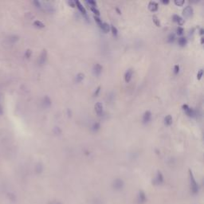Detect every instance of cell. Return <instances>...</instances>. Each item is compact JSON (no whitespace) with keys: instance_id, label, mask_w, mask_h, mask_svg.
I'll return each instance as SVG.
<instances>
[{"instance_id":"obj_1","label":"cell","mask_w":204,"mask_h":204,"mask_svg":"<svg viewBox=\"0 0 204 204\" xmlns=\"http://www.w3.org/2000/svg\"><path fill=\"white\" fill-rule=\"evenodd\" d=\"M189 175H190V180H191V190H192V191H193V193L196 194L199 191V186H198V184H197L195 178H194L193 174H192V171L191 170H189Z\"/></svg>"},{"instance_id":"obj_2","label":"cell","mask_w":204,"mask_h":204,"mask_svg":"<svg viewBox=\"0 0 204 204\" xmlns=\"http://www.w3.org/2000/svg\"><path fill=\"white\" fill-rule=\"evenodd\" d=\"M124 186V181L122 179H120V178H117L112 183V187L116 191H120V190H122Z\"/></svg>"},{"instance_id":"obj_3","label":"cell","mask_w":204,"mask_h":204,"mask_svg":"<svg viewBox=\"0 0 204 204\" xmlns=\"http://www.w3.org/2000/svg\"><path fill=\"white\" fill-rule=\"evenodd\" d=\"M46 59H47V51L46 50H43L41 51L40 57H39V58H38V64L40 65V66H43V65L46 63Z\"/></svg>"},{"instance_id":"obj_4","label":"cell","mask_w":204,"mask_h":204,"mask_svg":"<svg viewBox=\"0 0 204 204\" xmlns=\"http://www.w3.org/2000/svg\"><path fill=\"white\" fill-rule=\"evenodd\" d=\"M192 14H193V8H192L191 6H187L183 10V15L187 18L191 17Z\"/></svg>"},{"instance_id":"obj_5","label":"cell","mask_w":204,"mask_h":204,"mask_svg":"<svg viewBox=\"0 0 204 204\" xmlns=\"http://www.w3.org/2000/svg\"><path fill=\"white\" fill-rule=\"evenodd\" d=\"M94 108H95V111H96V112L97 114L99 116H101V114L103 113V105H102L101 102H97L96 105H95Z\"/></svg>"},{"instance_id":"obj_6","label":"cell","mask_w":204,"mask_h":204,"mask_svg":"<svg viewBox=\"0 0 204 204\" xmlns=\"http://www.w3.org/2000/svg\"><path fill=\"white\" fill-rule=\"evenodd\" d=\"M151 118H152V113H151L150 111H146L143 116V124H147V123L150 121Z\"/></svg>"},{"instance_id":"obj_7","label":"cell","mask_w":204,"mask_h":204,"mask_svg":"<svg viewBox=\"0 0 204 204\" xmlns=\"http://www.w3.org/2000/svg\"><path fill=\"white\" fill-rule=\"evenodd\" d=\"M158 8H159V6L156 2L152 1V2H150L149 4H148V9H149L151 11H152V12L156 11L158 10Z\"/></svg>"},{"instance_id":"obj_8","label":"cell","mask_w":204,"mask_h":204,"mask_svg":"<svg viewBox=\"0 0 204 204\" xmlns=\"http://www.w3.org/2000/svg\"><path fill=\"white\" fill-rule=\"evenodd\" d=\"M146 200H147V198H146V194L143 191H140L139 192L138 194V201L139 203H145Z\"/></svg>"},{"instance_id":"obj_9","label":"cell","mask_w":204,"mask_h":204,"mask_svg":"<svg viewBox=\"0 0 204 204\" xmlns=\"http://www.w3.org/2000/svg\"><path fill=\"white\" fill-rule=\"evenodd\" d=\"M133 72L131 69H128V70L126 71V73H125V74H124V80L127 83H128L131 81L132 76H133Z\"/></svg>"},{"instance_id":"obj_10","label":"cell","mask_w":204,"mask_h":204,"mask_svg":"<svg viewBox=\"0 0 204 204\" xmlns=\"http://www.w3.org/2000/svg\"><path fill=\"white\" fill-rule=\"evenodd\" d=\"M172 18H173V20L175 21V22H178V25H180V26L184 25V18H183L180 17L179 15H174Z\"/></svg>"},{"instance_id":"obj_11","label":"cell","mask_w":204,"mask_h":204,"mask_svg":"<svg viewBox=\"0 0 204 204\" xmlns=\"http://www.w3.org/2000/svg\"><path fill=\"white\" fill-rule=\"evenodd\" d=\"M101 71H102V66H101V65L98 64V63L95 64L94 66H93L94 73L96 74V75H99V74L101 73Z\"/></svg>"},{"instance_id":"obj_12","label":"cell","mask_w":204,"mask_h":204,"mask_svg":"<svg viewBox=\"0 0 204 204\" xmlns=\"http://www.w3.org/2000/svg\"><path fill=\"white\" fill-rule=\"evenodd\" d=\"M74 3H75V5H76V6H77V8H78V10H79L81 12H82V14H84V15H86V10H85V7L82 6V4L79 1H75Z\"/></svg>"},{"instance_id":"obj_13","label":"cell","mask_w":204,"mask_h":204,"mask_svg":"<svg viewBox=\"0 0 204 204\" xmlns=\"http://www.w3.org/2000/svg\"><path fill=\"white\" fill-rule=\"evenodd\" d=\"M18 40H19V37H18V35H15V34H13V35H10V37H9V38H8L9 42H10L11 44H15V43H16Z\"/></svg>"},{"instance_id":"obj_14","label":"cell","mask_w":204,"mask_h":204,"mask_svg":"<svg viewBox=\"0 0 204 204\" xmlns=\"http://www.w3.org/2000/svg\"><path fill=\"white\" fill-rule=\"evenodd\" d=\"M163 182V176L160 171H158V172H157L156 178V183L159 184H162Z\"/></svg>"},{"instance_id":"obj_15","label":"cell","mask_w":204,"mask_h":204,"mask_svg":"<svg viewBox=\"0 0 204 204\" xmlns=\"http://www.w3.org/2000/svg\"><path fill=\"white\" fill-rule=\"evenodd\" d=\"M101 27L105 32H108V31H109V30H110V26L108 25V23H106V22H102Z\"/></svg>"},{"instance_id":"obj_16","label":"cell","mask_w":204,"mask_h":204,"mask_svg":"<svg viewBox=\"0 0 204 204\" xmlns=\"http://www.w3.org/2000/svg\"><path fill=\"white\" fill-rule=\"evenodd\" d=\"M164 123H165L166 125H171L172 124V117L170 115H168L164 118Z\"/></svg>"},{"instance_id":"obj_17","label":"cell","mask_w":204,"mask_h":204,"mask_svg":"<svg viewBox=\"0 0 204 204\" xmlns=\"http://www.w3.org/2000/svg\"><path fill=\"white\" fill-rule=\"evenodd\" d=\"M184 112H186V114H187V116H189V117H194V116L195 115V112H194V111L191 108H190V107H188V108L185 110Z\"/></svg>"},{"instance_id":"obj_18","label":"cell","mask_w":204,"mask_h":204,"mask_svg":"<svg viewBox=\"0 0 204 204\" xmlns=\"http://www.w3.org/2000/svg\"><path fill=\"white\" fill-rule=\"evenodd\" d=\"M178 42L181 46H184L187 44V38H184V37H180V38H178Z\"/></svg>"},{"instance_id":"obj_19","label":"cell","mask_w":204,"mask_h":204,"mask_svg":"<svg viewBox=\"0 0 204 204\" xmlns=\"http://www.w3.org/2000/svg\"><path fill=\"white\" fill-rule=\"evenodd\" d=\"M34 25L36 27H38V28H43V27L45 26L44 23L41 22V21H39V20H35V21H34Z\"/></svg>"},{"instance_id":"obj_20","label":"cell","mask_w":204,"mask_h":204,"mask_svg":"<svg viewBox=\"0 0 204 204\" xmlns=\"http://www.w3.org/2000/svg\"><path fill=\"white\" fill-rule=\"evenodd\" d=\"M42 169H43V167L41 163H38L35 167V171L38 174H40L41 171H42Z\"/></svg>"},{"instance_id":"obj_21","label":"cell","mask_w":204,"mask_h":204,"mask_svg":"<svg viewBox=\"0 0 204 204\" xmlns=\"http://www.w3.org/2000/svg\"><path fill=\"white\" fill-rule=\"evenodd\" d=\"M152 19H153V22L155 23V25L157 26H160V22H159V18H157V16L153 15L152 16Z\"/></svg>"},{"instance_id":"obj_22","label":"cell","mask_w":204,"mask_h":204,"mask_svg":"<svg viewBox=\"0 0 204 204\" xmlns=\"http://www.w3.org/2000/svg\"><path fill=\"white\" fill-rule=\"evenodd\" d=\"M83 79H84V74L82 73H78L77 75L76 76V81L77 82H81Z\"/></svg>"},{"instance_id":"obj_23","label":"cell","mask_w":204,"mask_h":204,"mask_svg":"<svg viewBox=\"0 0 204 204\" xmlns=\"http://www.w3.org/2000/svg\"><path fill=\"white\" fill-rule=\"evenodd\" d=\"M43 101H44V104H45V105H46V106H50V105H51V101H50V97H47V96L44 97Z\"/></svg>"},{"instance_id":"obj_24","label":"cell","mask_w":204,"mask_h":204,"mask_svg":"<svg viewBox=\"0 0 204 204\" xmlns=\"http://www.w3.org/2000/svg\"><path fill=\"white\" fill-rule=\"evenodd\" d=\"M90 9H91V10L93 12L95 15H96L97 16H99L100 15V11L98 9H97L96 7H93V6H90ZM95 15V16H96Z\"/></svg>"},{"instance_id":"obj_25","label":"cell","mask_w":204,"mask_h":204,"mask_svg":"<svg viewBox=\"0 0 204 204\" xmlns=\"http://www.w3.org/2000/svg\"><path fill=\"white\" fill-rule=\"evenodd\" d=\"M174 40H175V34H170L168 37V42H172Z\"/></svg>"},{"instance_id":"obj_26","label":"cell","mask_w":204,"mask_h":204,"mask_svg":"<svg viewBox=\"0 0 204 204\" xmlns=\"http://www.w3.org/2000/svg\"><path fill=\"white\" fill-rule=\"evenodd\" d=\"M111 31H112V34H114V35H117V33H118V31H117V27H115V26H112V25H111Z\"/></svg>"},{"instance_id":"obj_27","label":"cell","mask_w":204,"mask_h":204,"mask_svg":"<svg viewBox=\"0 0 204 204\" xmlns=\"http://www.w3.org/2000/svg\"><path fill=\"white\" fill-rule=\"evenodd\" d=\"M184 3H185V2L184 1V0H175V5H177V6H183V5L184 4Z\"/></svg>"},{"instance_id":"obj_28","label":"cell","mask_w":204,"mask_h":204,"mask_svg":"<svg viewBox=\"0 0 204 204\" xmlns=\"http://www.w3.org/2000/svg\"><path fill=\"white\" fill-rule=\"evenodd\" d=\"M93 18H94V19H95V21H96V22H97V24H98V25L100 26H101V24H102V20H101V18H100L98 17V16H94Z\"/></svg>"},{"instance_id":"obj_29","label":"cell","mask_w":204,"mask_h":204,"mask_svg":"<svg viewBox=\"0 0 204 204\" xmlns=\"http://www.w3.org/2000/svg\"><path fill=\"white\" fill-rule=\"evenodd\" d=\"M31 54H32V51L31 50H27L25 53V57L26 58H30L31 57Z\"/></svg>"},{"instance_id":"obj_30","label":"cell","mask_w":204,"mask_h":204,"mask_svg":"<svg viewBox=\"0 0 204 204\" xmlns=\"http://www.w3.org/2000/svg\"><path fill=\"white\" fill-rule=\"evenodd\" d=\"M203 69H200V70L198 72V73H197V79L200 80L202 78V76H203Z\"/></svg>"},{"instance_id":"obj_31","label":"cell","mask_w":204,"mask_h":204,"mask_svg":"<svg viewBox=\"0 0 204 204\" xmlns=\"http://www.w3.org/2000/svg\"><path fill=\"white\" fill-rule=\"evenodd\" d=\"M184 30L183 27L178 26L177 28V34H178V35H181V34H184Z\"/></svg>"},{"instance_id":"obj_32","label":"cell","mask_w":204,"mask_h":204,"mask_svg":"<svg viewBox=\"0 0 204 204\" xmlns=\"http://www.w3.org/2000/svg\"><path fill=\"white\" fill-rule=\"evenodd\" d=\"M87 3L89 4L90 6H93V7H96L97 6V3L95 1H92V0H89V1H87Z\"/></svg>"},{"instance_id":"obj_33","label":"cell","mask_w":204,"mask_h":204,"mask_svg":"<svg viewBox=\"0 0 204 204\" xmlns=\"http://www.w3.org/2000/svg\"><path fill=\"white\" fill-rule=\"evenodd\" d=\"M33 3H34V5L36 6L37 8H39L40 9L41 7V3L39 1H34L33 2Z\"/></svg>"},{"instance_id":"obj_34","label":"cell","mask_w":204,"mask_h":204,"mask_svg":"<svg viewBox=\"0 0 204 204\" xmlns=\"http://www.w3.org/2000/svg\"><path fill=\"white\" fill-rule=\"evenodd\" d=\"M99 128H100V124H99L98 122L94 123L93 125H92V129H93L94 131H95V130H97V129H98Z\"/></svg>"},{"instance_id":"obj_35","label":"cell","mask_w":204,"mask_h":204,"mask_svg":"<svg viewBox=\"0 0 204 204\" xmlns=\"http://www.w3.org/2000/svg\"><path fill=\"white\" fill-rule=\"evenodd\" d=\"M178 71H179V66L178 65H175V67H174V73H175V74H177Z\"/></svg>"},{"instance_id":"obj_36","label":"cell","mask_w":204,"mask_h":204,"mask_svg":"<svg viewBox=\"0 0 204 204\" xmlns=\"http://www.w3.org/2000/svg\"><path fill=\"white\" fill-rule=\"evenodd\" d=\"M68 3H69V6H72V7H75V3H74L73 1H69Z\"/></svg>"},{"instance_id":"obj_37","label":"cell","mask_w":204,"mask_h":204,"mask_svg":"<svg viewBox=\"0 0 204 204\" xmlns=\"http://www.w3.org/2000/svg\"><path fill=\"white\" fill-rule=\"evenodd\" d=\"M3 112H4V111H3V106H2L1 104H0V116L3 115Z\"/></svg>"},{"instance_id":"obj_38","label":"cell","mask_w":204,"mask_h":204,"mask_svg":"<svg viewBox=\"0 0 204 204\" xmlns=\"http://www.w3.org/2000/svg\"><path fill=\"white\" fill-rule=\"evenodd\" d=\"M100 89H101V87H98V88H97V91L95 92V93H94V94L96 95V96H97V94H98V92H100Z\"/></svg>"},{"instance_id":"obj_39","label":"cell","mask_w":204,"mask_h":204,"mask_svg":"<svg viewBox=\"0 0 204 204\" xmlns=\"http://www.w3.org/2000/svg\"><path fill=\"white\" fill-rule=\"evenodd\" d=\"M163 2V3H164V4H168V3H169V1L168 0H167V1H165V0H163V1H162Z\"/></svg>"},{"instance_id":"obj_40","label":"cell","mask_w":204,"mask_h":204,"mask_svg":"<svg viewBox=\"0 0 204 204\" xmlns=\"http://www.w3.org/2000/svg\"><path fill=\"white\" fill-rule=\"evenodd\" d=\"M199 32H200V34H203V29L201 28L200 31H199Z\"/></svg>"},{"instance_id":"obj_41","label":"cell","mask_w":204,"mask_h":204,"mask_svg":"<svg viewBox=\"0 0 204 204\" xmlns=\"http://www.w3.org/2000/svg\"><path fill=\"white\" fill-rule=\"evenodd\" d=\"M201 44H203V37L201 38Z\"/></svg>"}]
</instances>
